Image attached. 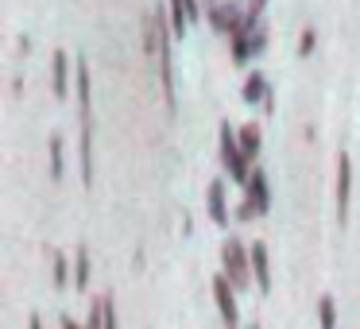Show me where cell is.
I'll return each instance as SVG.
<instances>
[{"mask_svg":"<svg viewBox=\"0 0 360 329\" xmlns=\"http://www.w3.org/2000/svg\"><path fill=\"white\" fill-rule=\"evenodd\" d=\"M78 117H82V182L94 186V93H89L86 63H78Z\"/></svg>","mask_w":360,"mask_h":329,"instance_id":"obj_1","label":"cell"},{"mask_svg":"<svg viewBox=\"0 0 360 329\" xmlns=\"http://www.w3.org/2000/svg\"><path fill=\"white\" fill-rule=\"evenodd\" d=\"M151 20H155V58H159V82H163V101H167V109H174V70H171V35L174 32H167L159 12H151Z\"/></svg>","mask_w":360,"mask_h":329,"instance_id":"obj_2","label":"cell"},{"mask_svg":"<svg viewBox=\"0 0 360 329\" xmlns=\"http://www.w3.org/2000/svg\"><path fill=\"white\" fill-rule=\"evenodd\" d=\"M221 159H225V167H229V174H233L240 186H248V159H244V151H240V140H236V132L229 124H221Z\"/></svg>","mask_w":360,"mask_h":329,"instance_id":"obj_3","label":"cell"},{"mask_svg":"<svg viewBox=\"0 0 360 329\" xmlns=\"http://www.w3.org/2000/svg\"><path fill=\"white\" fill-rule=\"evenodd\" d=\"M213 298H217V310H221V321H225L229 329L236 325V298H233V279L229 275H213Z\"/></svg>","mask_w":360,"mask_h":329,"instance_id":"obj_4","label":"cell"},{"mask_svg":"<svg viewBox=\"0 0 360 329\" xmlns=\"http://www.w3.org/2000/svg\"><path fill=\"white\" fill-rule=\"evenodd\" d=\"M349 190H352V163L349 155H337V221H349Z\"/></svg>","mask_w":360,"mask_h":329,"instance_id":"obj_5","label":"cell"},{"mask_svg":"<svg viewBox=\"0 0 360 329\" xmlns=\"http://www.w3.org/2000/svg\"><path fill=\"white\" fill-rule=\"evenodd\" d=\"M225 267L236 287H248V256H244L240 240H225Z\"/></svg>","mask_w":360,"mask_h":329,"instance_id":"obj_6","label":"cell"},{"mask_svg":"<svg viewBox=\"0 0 360 329\" xmlns=\"http://www.w3.org/2000/svg\"><path fill=\"white\" fill-rule=\"evenodd\" d=\"M248 256H252V279H256V287L267 295V290H271V267H267V248H264V244H252Z\"/></svg>","mask_w":360,"mask_h":329,"instance_id":"obj_7","label":"cell"},{"mask_svg":"<svg viewBox=\"0 0 360 329\" xmlns=\"http://www.w3.org/2000/svg\"><path fill=\"white\" fill-rule=\"evenodd\" d=\"M248 198H244V202H252L256 205V213H264L267 205H271V194H267V174L264 171H252V179H248Z\"/></svg>","mask_w":360,"mask_h":329,"instance_id":"obj_8","label":"cell"},{"mask_svg":"<svg viewBox=\"0 0 360 329\" xmlns=\"http://www.w3.org/2000/svg\"><path fill=\"white\" fill-rule=\"evenodd\" d=\"M205 202H210V221H213V225H225V221H229V209H225V186H221V182H210V194H205Z\"/></svg>","mask_w":360,"mask_h":329,"instance_id":"obj_9","label":"cell"},{"mask_svg":"<svg viewBox=\"0 0 360 329\" xmlns=\"http://www.w3.org/2000/svg\"><path fill=\"white\" fill-rule=\"evenodd\" d=\"M244 101H271V89H267L264 74H248V82H244Z\"/></svg>","mask_w":360,"mask_h":329,"instance_id":"obj_10","label":"cell"},{"mask_svg":"<svg viewBox=\"0 0 360 329\" xmlns=\"http://www.w3.org/2000/svg\"><path fill=\"white\" fill-rule=\"evenodd\" d=\"M186 24H190V8H186V0H171V32L179 35H186Z\"/></svg>","mask_w":360,"mask_h":329,"instance_id":"obj_11","label":"cell"},{"mask_svg":"<svg viewBox=\"0 0 360 329\" xmlns=\"http://www.w3.org/2000/svg\"><path fill=\"white\" fill-rule=\"evenodd\" d=\"M66 74H70V58L66 51H55V97H66Z\"/></svg>","mask_w":360,"mask_h":329,"instance_id":"obj_12","label":"cell"},{"mask_svg":"<svg viewBox=\"0 0 360 329\" xmlns=\"http://www.w3.org/2000/svg\"><path fill=\"white\" fill-rule=\"evenodd\" d=\"M240 151H244V159H248V163L259 155V128H256V124H248V128L240 132Z\"/></svg>","mask_w":360,"mask_h":329,"instance_id":"obj_13","label":"cell"},{"mask_svg":"<svg viewBox=\"0 0 360 329\" xmlns=\"http://www.w3.org/2000/svg\"><path fill=\"white\" fill-rule=\"evenodd\" d=\"M318 321H321V329H337V306L329 295L318 298Z\"/></svg>","mask_w":360,"mask_h":329,"instance_id":"obj_14","label":"cell"},{"mask_svg":"<svg viewBox=\"0 0 360 329\" xmlns=\"http://www.w3.org/2000/svg\"><path fill=\"white\" fill-rule=\"evenodd\" d=\"M74 287L86 290L89 287V252L78 248V267H74Z\"/></svg>","mask_w":360,"mask_h":329,"instance_id":"obj_15","label":"cell"},{"mask_svg":"<svg viewBox=\"0 0 360 329\" xmlns=\"http://www.w3.org/2000/svg\"><path fill=\"white\" fill-rule=\"evenodd\" d=\"M51 174L63 179V140L58 136H51Z\"/></svg>","mask_w":360,"mask_h":329,"instance_id":"obj_16","label":"cell"},{"mask_svg":"<svg viewBox=\"0 0 360 329\" xmlns=\"http://www.w3.org/2000/svg\"><path fill=\"white\" fill-rule=\"evenodd\" d=\"M310 51H314V27H306L302 39H298V55H310Z\"/></svg>","mask_w":360,"mask_h":329,"instance_id":"obj_17","label":"cell"},{"mask_svg":"<svg viewBox=\"0 0 360 329\" xmlns=\"http://www.w3.org/2000/svg\"><path fill=\"white\" fill-rule=\"evenodd\" d=\"M63 283H66V259L55 256V287H63Z\"/></svg>","mask_w":360,"mask_h":329,"instance_id":"obj_18","label":"cell"},{"mask_svg":"<svg viewBox=\"0 0 360 329\" xmlns=\"http://www.w3.org/2000/svg\"><path fill=\"white\" fill-rule=\"evenodd\" d=\"M105 329H117V314H112V302H109V310H105Z\"/></svg>","mask_w":360,"mask_h":329,"instance_id":"obj_19","label":"cell"},{"mask_svg":"<svg viewBox=\"0 0 360 329\" xmlns=\"http://www.w3.org/2000/svg\"><path fill=\"white\" fill-rule=\"evenodd\" d=\"M186 8H190V24L198 20V0H186Z\"/></svg>","mask_w":360,"mask_h":329,"instance_id":"obj_20","label":"cell"},{"mask_svg":"<svg viewBox=\"0 0 360 329\" xmlns=\"http://www.w3.org/2000/svg\"><path fill=\"white\" fill-rule=\"evenodd\" d=\"M27 329H43V321H39V314H32V321H27Z\"/></svg>","mask_w":360,"mask_h":329,"instance_id":"obj_21","label":"cell"},{"mask_svg":"<svg viewBox=\"0 0 360 329\" xmlns=\"http://www.w3.org/2000/svg\"><path fill=\"white\" fill-rule=\"evenodd\" d=\"M63 329H78V325H74V321H70V318H63Z\"/></svg>","mask_w":360,"mask_h":329,"instance_id":"obj_22","label":"cell"}]
</instances>
